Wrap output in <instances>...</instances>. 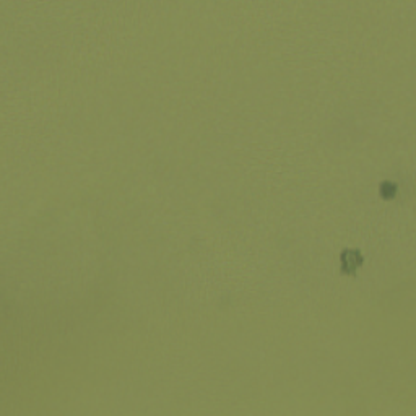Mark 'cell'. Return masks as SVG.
Masks as SVG:
<instances>
[{"instance_id":"cell-1","label":"cell","mask_w":416,"mask_h":416,"mask_svg":"<svg viewBox=\"0 0 416 416\" xmlns=\"http://www.w3.org/2000/svg\"><path fill=\"white\" fill-rule=\"evenodd\" d=\"M363 264V255L358 250H345L342 254V270L345 273H354Z\"/></svg>"},{"instance_id":"cell-2","label":"cell","mask_w":416,"mask_h":416,"mask_svg":"<svg viewBox=\"0 0 416 416\" xmlns=\"http://www.w3.org/2000/svg\"><path fill=\"white\" fill-rule=\"evenodd\" d=\"M395 192H397V185L394 182H384V184L381 185V194L384 195L385 199L394 197Z\"/></svg>"}]
</instances>
